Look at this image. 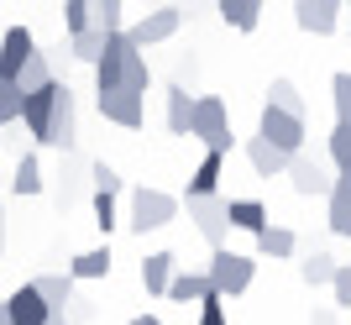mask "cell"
Segmentation results:
<instances>
[{
    "mask_svg": "<svg viewBox=\"0 0 351 325\" xmlns=\"http://www.w3.org/2000/svg\"><path fill=\"white\" fill-rule=\"evenodd\" d=\"M341 11H346V0H299V5H293V21H299V32H309V37H330V32L341 27Z\"/></svg>",
    "mask_w": 351,
    "mask_h": 325,
    "instance_id": "obj_10",
    "label": "cell"
},
{
    "mask_svg": "<svg viewBox=\"0 0 351 325\" xmlns=\"http://www.w3.org/2000/svg\"><path fill=\"white\" fill-rule=\"evenodd\" d=\"M5 315H11V325H47V299L37 294V283H21L11 299H5Z\"/></svg>",
    "mask_w": 351,
    "mask_h": 325,
    "instance_id": "obj_12",
    "label": "cell"
},
{
    "mask_svg": "<svg viewBox=\"0 0 351 325\" xmlns=\"http://www.w3.org/2000/svg\"><path fill=\"white\" fill-rule=\"evenodd\" d=\"M336 257H330V252H309V257H304V263H299V278H304L309 283V289H320V283H330V278H336Z\"/></svg>",
    "mask_w": 351,
    "mask_h": 325,
    "instance_id": "obj_28",
    "label": "cell"
},
{
    "mask_svg": "<svg viewBox=\"0 0 351 325\" xmlns=\"http://www.w3.org/2000/svg\"><path fill=\"white\" fill-rule=\"evenodd\" d=\"M330 162H336V173L351 168V121H336V132H330Z\"/></svg>",
    "mask_w": 351,
    "mask_h": 325,
    "instance_id": "obj_33",
    "label": "cell"
},
{
    "mask_svg": "<svg viewBox=\"0 0 351 325\" xmlns=\"http://www.w3.org/2000/svg\"><path fill=\"white\" fill-rule=\"evenodd\" d=\"M330 95H336V121H351V69L330 79Z\"/></svg>",
    "mask_w": 351,
    "mask_h": 325,
    "instance_id": "obj_36",
    "label": "cell"
},
{
    "mask_svg": "<svg viewBox=\"0 0 351 325\" xmlns=\"http://www.w3.org/2000/svg\"><path fill=\"white\" fill-rule=\"evenodd\" d=\"M89 315H95V304H84V299H73V304H69V325H84Z\"/></svg>",
    "mask_w": 351,
    "mask_h": 325,
    "instance_id": "obj_40",
    "label": "cell"
},
{
    "mask_svg": "<svg viewBox=\"0 0 351 325\" xmlns=\"http://www.w3.org/2000/svg\"><path fill=\"white\" fill-rule=\"evenodd\" d=\"M309 325H336V315H330V310H320V315H315Z\"/></svg>",
    "mask_w": 351,
    "mask_h": 325,
    "instance_id": "obj_41",
    "label": "cell"
},
{
    "mask_svg": "<svg viewBox=\"0 0 351 325\" xmlns=\"http://www.w3.org/2000/svg\"><path fill=\"white\" fill-rule=\"evenodd\" d=\"M0 257H5V226H0Z\"/></svg>",
    "mask_w": 351,
    "mask_h": 325,
    "instance_id": "obj_44",
    "label": "cell"
},
{
    "mask_svg": "<svg viewBox=\"0 0 351 325\" xmlns=\"http://www.w3.org/2000/svg\"><path fill=\"white\" fill-rule=\"evenodd\" d=\"M178 221V200L162 189H132V215H126V231H136V237H147V231H162V226Z\"/></svg>",
    "mask_w": 351,
    "mask_h": 325,
    "instance_id": "obj_2",
    "label": "cell"
},
{
    "mask_svg": "<svg viewBox=\"0 0 351 325\" xmlns=\"http://www.w3.org/2000/svg\"><path fill=\"white\" fill-rule=\"evenodd\" d=\"M21 100H27V89L16 84V79H0V126L21 121Z\"/></svg>",
    "mask_w": 351,
    "mask_h": 325,
    "instance_id": "obj_31",
    "label": "cell"
},
{
    "mask_svg": "<svg viewBox=\"0 0 351 325\" xmlns=\"http://www.w3.org/2000/svg\"><path fill=\"white\" fill-rule=\"evenodd\" d=\"M69 273L79 283H89V278H110V247H89V252H79L69 263Z\"/></svg>",
    "mask_w": 351,
    "mask_h": 325,
    "instance_id": "obj_23",
    "label": "cell"
},
{
    "mask_svg": "<svg viewBox=\"0 0 351 325\" xmlns=\"http://www.w3.org/2000/svg\"><path fill=\"white\" fill-rule=\"evenodd\" d=\"M89 184H95V189H105V194H121V189H126V178H121L110 162H89Z\"/></svg>",
    "mask_w": 351,
    "mask_h": 325,
    "instance_id": "obj_35",
    "label": "cell"
},
{
    "mask_svg": "<svg viewBox=\"0 0 351 325\" xmlns=\"http://www.w3.org/2000/svg\"><path fill=\"white\" fill-rule=\"evenodd\" d=\"M330 289H336V304H341V310H351V263H341V267H336Z\"/></svg>",
    "mask_w": 351,
    "mask_h": 325,
    "instance_id": "obj_39",
    "label": "cell"
},
{
    "mask_svg": "<svg viewBox=\"0 0 351 325\" xmlns=\"http://www.w3.org/2000/svg\"><path fill=\"white\" fill-rule=\"evenodd\" d=\"M0 325H11V315H5V304H0Z\"/></svg>",
    "mask_w": 351,
    "mask_h": 325,
    "instance_id": "obj_45",
    "label": "cell"
},
{
    "mask_svg": "<svg viewBox=\"0 0 351 325\" xmlns=\"http://www.w3.org/2000/svg\"><path fill=\"white\" fill-rule=\"evenodd\" d=\"M32 283H37V294L47 299V310H69L79 278H73V273H43V278H32Z\"/></svg>",
    "mask_w": 351,
    "mask_h": 325,
    "instance_id": "obj_20",
    "label": "cell"
},
{
    "mask_svg": "<svg viewBox=\"0 0 351 325\" xmlns=\"http://www.w3.org/2000/svg\"><path fill=\"white\" fill-rule=\"evenodd\" d=\"M132 325H136V320H132Z\"/></svg>",
    "mask_w": 351,
    "mask_h": 325,
    "instance_id": "obj_47",
    "label": "cell"
},
{
    "mask_svg": "<svg viewBox=\"0 0 351 325\" xmlns=\"http://www.w3.org/2000/svg\"><path fill=\"white\" fill-rule=\"evenodd\" d=\"M105 43H110V32L105 27H84V32H73L69 37V58H79V63H100V53H105Z\"/></svg>",
    "mask_w": 351,
    "mask_h": 325,
    "instance_id": "obj_18",
    "label": "cell"
},
{
    "mask_svg": "<svg viewBox=\"0 0 351 325\" xmlns=\"http://www.w3.org/2000/svg\"><path fill=\"white\" fill-rule=\"evenodd\" d=\"M189 136L205 142L215 152H231V116L220 95H194V116H189Z\"/></svg>",
    "mask_w": 351,
    "mask_h": 325,
    "instance_id": "obj_1",
    "label": "cell"
},
{
    "mask_svg": "<svg viewBox=\"0 0 351 325\" xmlns=\"http://www.w3.org/2000/svg\"><path fill=\"white\" fill-rule=\"evenodd\" d=\"M293 247H299V237H293L289 226H263L257 231V252L263 257H293Z\"/></svg>",
    "mask_w": 351,
    "mask_h": 325,
    "instance_id": "obj_27",
    "label": "cell"
},
{
    "mask_svg": "<svg viewBox=\"0 0 351 325\" xmlns=\"http://www.w3.org/2000/svg\"><path fill=\"white\" fill-rule=\"evenodd\" d=\"M178 21H184L178 5H158V11H147L136 27H126V37H132L136 47H158V43H168V37L178 32Z\"/></svg>",
    "mask_w": 351,
    "mask_h": 325,
    "instance_id": "obj_9",
    "label": "cell"
},
{
    "mask_svg": "<svg viewBox=\"0 0 351 325\" xmlns=\"http://www.w3.org/2000/svg\"><path fill=\"white\" fill-rule=\"evenodd\" d=\"M189 221H194V231H199L210 247H226L231 215H226V200H220V194H189Z\"/></svg>",
    "mask_w": 351,
    "mask_h": 325,
    "instance_id": "obj_6",
    "label": "cell"
},
{
    "mask_svg": "<svg viewBox=\"0 0 351 325\" xmlns=\"http://www.w3.org/2000/svg\"><path fill=\"white\" fill-rule=\"evenodd\" d=\"M11 189H16V194H43V189H47V178H43V162H37V152H21V158H16Z\"/></svg>",
    "mask_w": 351,
    "mask_h": 325,
    "instance_id": "obj_24",
    "label": "cell"
},
{
    "mask_svg": "<svg viewBox=\"0 0 351 325\" xmlns=\"http://www.w3.org/2000/svg\"><path fill=\"white\" fill-rule=\"evenodd\" d=\"M73 142H79V100H73L69 84H58V100H53V126H47V147L73 152Z\"/></svg>",
    "mask_w": 351,
    "mask_h": 325,
    "instance_id": "obj_7",
    "label": "cell"
},
{
    "mask_svg": "<svg viewBox=\"0 0 351 325\" xmlns=\"http://www.w3.org/2000/svg\"><path fill=\"white\" fill-rule=\"evenodd\" d=\"M199 325H226V294L210 289V294L199 299Z\"/></svg>",
    "mask_w": 351,
    "mask_h": 325,
    "instance_id": "obj_38",
    "label": "cell"
},
{
    "mask_svg": "<svg viewBox=\"0 0 351 325\" xmlns=\"http://www.w3.org/2000/svg\"><path fill=\"white\" fill-rule=\"evenodd\" d=\"M220 178H226V152L210 147L199 158V168H194V178H189V194H220Z\"/></svg>",
    "mask_w": 351,
    "mask_h": 325,
    "instance_id": "obj_17",
    "label": "cell"
},
{
    "mask_svg": "<svg viewBox=\"0 0 351 325\" xmlns=\"http://www.w3.org/2000/svg\"><path fill=\"white\" fill-rule=\"evenodd\" d=\"M47 325H69V310H53V315H47Z\"/></svg>",
    "mask_w": 351,
    "mask_h": 325,
    "instance_id": "obj_42",
    "label": "cell"
},
{
    "mask_svg": "<svg viewBox=\"0 0 351 325\" xmlns=\"http://www.w3.org/2000/svg\"><path fill=\"white\" fill-rule=\"evenodd\" d=\"M210 289H215V283H210V273H173V283H168V299H173V304H199Z\"/></svg>",
    "mask_w": 351,
    "mask_h": 325,
    "instance_id": "obj_22",
    "label": "cell"
},
{
    "mask_svg": "<svg viewBox=\"0 0 351 325\" xmlns=\"http://www.w3.org/2000/svg\"><path fill=\"white\" fill-rule=\"evenodd\" d=\"M95 226H100L105 237L121 226V210H116V194H105V189H95Z\"/></svg>",
    "mask_w": 351,
    "mask_h": 325,
    "instance_id": "obj_34",
    "label": "cell"
},
{
    "mask_svg": "<svg viewBox=\"0 0 351 325\" xmlns=\"http://www.w3.org/2000/svg\"><path fill=\"white\" fill-rule=\"evenodd\" d=\"M247 162H252V173H257V178H278V173H289L293 152L273 147L267 136H252V142H247Z\"/></svg>",
    "mask_w": 351,
    "mask_h": 325,
    "instance_id": "obj_13",
    "label": "cell"
},
{
    "mask_svg": "<svg viewBox=\"0 0 351 325\" xmlns=\"http://www.w3.org/2000/svg\"><path fill=\"white\" fill-rule=\"evenodd\" d=\"M189 116H194V95L184 84H168V132L189 136Z\"/></svg>",
    "mask_w": 351,
    "mask_h": 325,
    "instance_id": "obj_25",
    "label": "cell"
},
{
    "mask_svg": "<svg viewBox=\"0 0 351 325\" xmlns=\"http://www.w3.org/2000/svg\"><path fill=\"white\" fill-rule=\"evenodd\" d=\"M136 325H162V320H158V315H136Z\"/></svg>",
    "mask_w": 351,
    "mask_h": 325,
    "instance_id": "obj_43",
    "label": "cell"
},
{
    "mask_svg": "<svg viewBox=\"0 0 351 325\" xmlns=\"http://www.w3.org/2000/svg\"><path fill=\"white\" fill-rule=\"evenodd\" d=\"M173 273H178L173 252H152V257H142V289H147V294H168Z\"/></svg>",
    "mask_w": 351,
    "mask_h": 325,
    "instance_id": "obj_15",
    "label": "cell"
},
{
    "mask_svg": "<svg viewBox=\"0 0 351 325\" xmlns=\"http://www.w3.org/2000/svg\"><path fill=\"white\" fill-rule=\"evenodd\" d=\"M346 32H351V0H346Z\"/></svg>",
    "mask_w": 351,
    "mask_h": 325,
    "instance_id": "obj_46",
    "label": "cell"
},
{
    "mask_svg": "<svg viewBox=\"0 0 351 325\" xmlns=\"http://www.w3.org/2000/svg\"><path fill=\"white\" fill-rule=\"evenodd\" d=\"M325 200H330V231L351 241V173H336V184H330Z\"/></svg>",
    "mask_w": 351,
    "mask_h": 325,
    "instance_id": "obj_16",
    "label": "cell"
},
{
    "mask_svg": "<svg viewBox=\"0 0 351 325\" xmlns=\"http://www.w3.org/2000/svg\"><path fill=\"white\" fill-rule=\"evenodd\" d=\"M289 178H293V194H304V200H315V194H330V184H336V178L325 173L315 158H299V152H293V162H289Z\"/></svg>",
    "mask_w": 351,
    "mask_h": 325,
    "instance_id": "obj_14",
    "label": "cell"
},
{
    "mask_svg": "<svg viewBox=\"0 0 351 325\" xmlns=\"http://www.w3.org/2000/svg\"><path fill=\"white\" fill-rule=\"evenodd\" d=\"M147 84H152V69H147L142 47H132V53H126V69H121V89H136V95H147Z\"/></svg>",
    "mask_w": 351,
    "mask_h": 325,
    "instance_id": "obj_29",
    "label": "cell"
},
{
    "mask_svg": "<svg viewBox=\"0 0 351 325\" xmlns=\"http://www.w3.org/2000/svg\"><path fill=\"white\" fill-rule=\"evenodd\" d=\"M210 283H215V294H247L252 289V278H257V257H241V252H226V247H215V257H210Z\"/></svg>",
    "mask_w": 351,
    "mask_h": 325,
    "instance_id": "obj_3",
    "label": "cell"
},
{
    "mask_svg": "<svg viewBox=\"0 0 351 325\" xmlns=\"http://www.w3.org/2000/svg\"><path fill=\"white\" fill-rule=\"evenodd\" d=\"M53 100H58V79L43 84V89H27V100H21V126L43 147H47V126H53Z\"/></svg>",
    "mask_w": 351,
    "mask_h": 325,
    "instance_id": "obj_8",
    "label": "cell"
},
{
    "mask_svg": "<svg viewBox=\"0 0 351 325\" xmlns=\"http://www.w3.org/2000/svg\"><path fill=\"white\" fill-rule=\"evenodd\" d=\"M89 27V0H63V32H84Z\"/></svg>",
    "mask_w": 351,
    "mask_h": 325,
    "instance_id": "obj_37",
    "label": "cell"
},
{
    "mask_svg": "<svg viewBox=\"0 0 351 325\" xmlns=\"http://www.w3.org/2000/svg\"><path fill=\"white\" fill-rule=\"evenodd\" d=\"M53 53H47V47H37V53H32L27 63H21V74H16V84L21 89H43V84H53Z\"/></svg>",
    "mask_w": 351,
    "mask_h": 325,
    "instance_id": "obj_26",
    "label": "cell"
},
{
    "mask_svg": "<svg viewBox=\"0 0 351 325\" xmlns=\"http://www.w3.org/2000/svg\"><path fill=\"white\" fill-rule=\"evenodd\" d=\"M95 105L110 126H126V132H142L147 121V95H136V89H95Z\"/></svg>",
    "mask_w": 351,
    "mask_h": 325,
    "instance_id": "obj_4",
    "label": "cell"
},
{
    "mask_svg": "<svg viewBox=\"0 0 351 325\" xmlns=\"http://www.w3.org/2000/svg\"><path fill=\"white\" fill-rule=\"evenodd\" d=\"M267 100L278 105V110L304 116V95H299V84H293V79H273V84H267Z\"/></svg>",
    "mask_w": 351,
    "mask_h": 325,
    "instance_id": "obj_30",
    "label": "cell"
},
{
    "mask_svg": "<svg viewBox=\"0 0 351 325\" xmlns=\"http://www.w3.org/2000/svg\"><path fill=\"white\" fill-rule=\"evenodd\" d=\"M257 136H267V142H273V147H283V152H299V147H304V116L278 110V105L267 100L263 116H257Z\"/></svg>",
    "mask_w": 351,
    "mask_h": 325,
    "instance_id": "obj_5",
    "label": "cell"
},
{
    "mask_svg": "<svg viewBox=\"0 0 351 325\" xmlns=\"http://www.w3.org/2000/svg\"><path fill=\"white\" fill-rule=\"evenodd\" d=\"M226 215H231V231H263L267 226V205L263 200H226Z\"/></svg>",
    "mask_w": 351,
    "mask_h": 325,
    "instance_id": "obj_19",
    "label": "cell"
},
{
    "mask_svg": "<svg viewBox=\"0 0 351 325\" xmlns=\"http://www.w3.org/2000/svg\"><path fill=\"white\" fill-rule=\"evenodd\" d=\"M121 11H126V0H89V27L121 32Z\"/></svg>",
    "mask_w": 351,
    "mask_h": 325,
    "instance_id": "obj_32",
    "label": "cell"
},
{
    "mask_svg": "<svg viewBox=\"0 0 351 325\" xmlns=\"http://www.w3.org/2000/svg\"><path fill=\"white\" fill-rule=\"evenodd\" d=\"M215 11L226 27L236 32H257V16H263V0H215Z\"/></svg>",
    "mask_w": 351,
    "mask_h": 325,
    "instance_id": "obj_21",
    "label": "cell"
},
{
    "mask_svg": "<svg viewBox=\"0 0 351 325\" xmlns=\"http://www.w3.org/2000/svg\"><path fill=\"white\" fill-rule=\"evenodd\" d=\"M32 53H37V37L27 27H5V37H0V79H16Z\"/></svg>",
    "mask_w": 351,
    "mask_h": 325,
    "instance_id": "obj_11",
    "label": "cell"
}]
</instances>
